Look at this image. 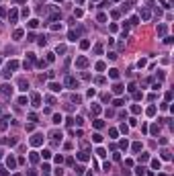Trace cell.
Segmentation results:
<instances>
[{"label": "cell", "mask_w": 174, "mask_h": 176, "mask_svg": "<svg viewBox=\"0 0 174 176\" xmlns=\"http://www.w3.org/2000/svg\"><path fill=\"white\" fill-rule=\"evenodd\" d=\"M80 47H82V49H88V47H90V41H80Z\"/></svg>", "instance_id": "4dcf8cb0"}, {"label": "cell", "mask_w": 174, "mask_h": 176, "mask_svg": "<svg viewBox=\"0 0 174 176\" xmlns=\"http://www.w3.org/2000/svg\"><path fill=\"white\" fill-rule=\"evenodd\" d=\"M94 2H96V0H94Z\"/></svg>", "instance_id": "816d5d0a"}, {"label": "cell", "mask_w": 174, "mask_h": 176, "mask_svg": "<svg viewBox=\"0 0 174 176\" xmlns=\"http://www.w3.org/2000/svg\"><path fill=\"white\" fill-rule=\"evenodd\" d=\"M31 100H33V107H39V104H41V96H39L37 92L33 94V96H31Z\"/></svg>", "instance_id": "8fae6325"}, {"label": "cell", "mask_w": 174, "mask_h": 176, "mask_svg": "<svg viewBox=\"0 0 174 176\" xmlns=\"http://www.w3.org/2000/svg\"><path fill=\"white\" fill-rule=\"evenodd\" d=\"M8 117H4V119H0V131H6V127H8Z\"/></svg>", "instance_id": "30bf717a"}, {"label": "cell", "mask_w": 174, "mask_h": 176, "mask_svg": "<svg viewBox=\"0 0 174 176\" xmlns=\"http://www.w3.org/2000/svg\"><path fill=\"white\" fill-rule=\"evenodd\" d=\"M131 113H133V115H139V113H141V107H139V104H133V107H131Z\"/></svg>", "instance_id": "d6986e66"}, {"label": "cell", "mask_w": 174, "mask_h": 176, "mask_svg": "<svg viewBox=\"0 0 174 176\" xmlns=\"http://www.w3.org/2000/svg\"><path fill=\"white\" fill-rule=\"evenodd\" d=\"M127 146H129V143H127V139H123V141L119 143V148H121V150H127Z\"/></svg>", "instance_id": "1f68e13d"}, {"label": "cell", "mask_w": 174, "mask_h": 176, "mask_svg": "<svg viewBox=\"0 0 174 176\" xmlns=\"http://www.w3.org/2000/svg\"><path fill=\"white\" fill-rule=\"evenodd\" d=\"M64 84H66L68 88H78V80H76L74 76H66V80H64Z\"/></svg>", "instance_id": "6da1fadb"}, {"label": "cell", "mask_w": 174, "mask_h": 176, "mask_svg": "<svg viewBox=\"0 0 174 176\" xmlns=\"http://www.w3.org/2000/svg\"><path fill=\"white\" fill-rule=\"evenodd\" d=\"M12 176H21V174H12Z\"/></svg>", "instance_id": "c3c4849f"}, {"label": "cell", "mask_w": 174, "mask_h": 176, "mask_svg": "<svg viewBox=\"0 0 174 176\" xmlns=\"http://www.w3.org/2000/svg\"><path fill=\"white\" fill-rule=\"evenodd\" d=\"M80 33H82V31H74V29H72L70 33H68V39H70V41H76L78 37H80Z\"/></svg>", "instance_id": "8992f818"}, {"label": "cell", "mask_w": 174, "mask_h": 176, "mask_svg": "<svg viewBox=\"0 0 174 176\" xmlns=\"http://www.w3.org/2000/svg\"><path fill=\"white\" fill-rule=\"evenodd\" d=\"M53 123L59 125V123H61V115H53Z\"/></svg>", "instance_id": "d6a6232c"}, {"label": "cell", "mask_w": 174, "mask_h": 176, "mask_svg": "<svg viewBox=\"0 0 174 176\" xmlns=\"http://www.w3.org/2000/svg\"><path fill=\"white\" fill-rule=\"evenodd\" d=\"M96 154H98V158H105V156H107V152H105L102 148H98V150H96Z\"/></svg>", "instance_id": "836d02e7"}, {"label": "cell", "mask_w": 174, "mask_h": 176, "mask_svg": "<svg viewBox=\"0 0 174 176\" xmlns=\"http://www.w3.org/2000/svg\"><path fill=\"white\" fill-rule=\"evenodd\" d=\"M6 166H8L10 170H14V166H17V160H14L12 156H8V158H6Z\"/></svg>", "instance_id": "52a82bcc"}, {"label": "cell", "mask_w": 174, "mask_h": 176, "mask_svg": "<svg viewBox=\"0 0 174 176\" xmlns=\"http://www.w3.org/2000/svg\"><path fill=\"white\" fill-rule=\"evenodd\" d=\"M43 143V135L41 133H35L33 137H31V146H41Z\"/></svg>", "instance_id": "7a4b0ae2"}, {"label": "cell", "mask_w": 174, "mask_h": 176, "mask_svg": "<svg viewBox=\"0 0 174 176\" xmlns=\"http://www.w3.org/2000/svg\"><path fill=\"white\" fill-rule=\"evenodd\" d=\"M27 174H29V176H37V172H35V170H29Z\"/></svg>", "instance_id": "7dc6e473"}, {"label": "cell", "mask_w": 174, "mask_h": 176, "mask_svg": "<svg viewBox=\"0 0 174 176\" xmlns=\"http://www.w3.org/2000/svg\"><path fill=\"white\" fill-rule=\"evenodd\" d=\"M92 141H94V143H100V141H102V135H100V133H94V135H92Z\"/></svg>", "instance_id": "ffe728a7"}, {"label": "cell", "mask_w": 174, "mask_h": 176, "mask_svg": "<svg viewBox=\"0 0 174 176\" xmlns=\"http://www.w3.org/2000/svg\"><path fill=\"white\" fill-rule=\"evenodd\" d=\"M0 156H2V150H0Z\"/></svg>", "instance_id": "681fc988"}, {"label": "cell", "mask_w": 174, "mask_h": 176, "mask_svg": "<svg viewBox=\"0 0 174 176\" xmlns=\"http://www.w3.org/2000/svg\"><path fill=\"white\" fill-rule=\"evenodd\" d=\"M57 2H59V0H57Z\"/></svg>", "instance_id": "db71d44e"}, {"label": "cell", "mask_w": 174, "mask_h": 176, "mask_svg": "<svg viewBox=\"0 0 174 176\" xmlns=\"http://www.w3.org/2000/svg\"><path fill=\"white\" fill-rule=\"evenodd\" d=\"M152 168H154V170H160V168H162L160 160H152Z\"/></svg>", "instance_id": "ac0fdd59"}, {"label": "cell", "mask_w": 174, "mask_h": 176, "mask_svg": "<svg viewBox=\"0 0 174 176\" xmlns=\"http://www.w3.org/2000/svg\"><path fill=\"white\" fill-rule=\"evenodd\" d=\"M53 59H55V53H47V59H45V61H49V63H51Z\"/></svg>", "instance_id": "74e56055"}, {"label": "cell", "mask_w": 174, "mask_h": 176, "mask_svg": "<svg viewBox=\"0 0 174 176\" xmlns=\"http://www.w3.org/2000/svg\"><path fill=\"white\" fill-rule=\"evenodd\" d=\"M96 70H98V72H102V70H105V63H102V61H98V63H96Z\"/></svg>", "instance_id": "ab89813d"}, {"label": "cell", "mask_w": 174, "mask_h": 176, "mask_svg": "<svg viewBox=\"0 0 174 176\" xmlns=\"http://www.w3.org/2000/svg\"><path fill=\"white\" fill-rule=\"evenodd\" d=\"M92 51H94V53H102V45H100V43H98V45H94V49H92Z\"/></svg>", "instance_id": "83f0119b"}, {"label": "cell", "mask_w": 174, "mask_h": 176, "mask_svg": "<svg viewBox=\"0 0 174 176\" xmlns=\"http://www.w3.org/2000/svg\"><path fill=\"white\" fill-rule=\"evenodd\" d=\"M78 160L80 162H88V152H78Z\"/></svg>", "instance_id": "7c38bea8"}, {"label": "cell", "mask_w": 174, "mask_h": 176, "mask_svg": "<svg viewBox=\"0 0 174 176\" xmlns=\"http://www.w3.org/2000/svg\"><path fill=\"white\" fill-rule=\"evenodd\" d=\"M98 113H100V107L98 104H92L90 107V115H98Z\"/></svg>", "instance_id": "9a60e30c"}, {"label": "cell", "mask_w": 174, "mask_h": 176, "mask_svg": "<svg viewBox=\"0 0 174 176\" xmlns=\"http://www.w3.org/2000/svg\"><path fill=\"white\" fill-rule=\"evenodd\" d=\"M113 92H115V94H121V92H123V84H119V82H117V84L113 86Z\"/></svg>", "instance_id": "2e32d148"}, {"label": "cell", "mask_w": 174, "mask_h": 176, "mask_svg": "<svg viewBox=\"0 0 174 176\" xmlns=\"http://www.w3.org/2000/svg\"><path fill=\"white\" fill-rule=\"evenodd\" d=\"M12 37H14V39H21V37H23V31H21V29H17V31H14V35H12Z\"/></svg>", "instance_id": "4316f807"}, {"label": "cell", "mask_w": 174, "mask_h": 176, "mask_svg": "<svg viewBox=\"0 0 174 176\" xmlns=\"http://www.w3.org/2000/svg\"><path fill=\"white\" fill-rule=\"evenodd\" d=\"M29 27H31V29H35V27H39V21H37V19H31V21H29Z\"/></svg>", "instance_id": "603a6c76"}, {"label": "cell", "mask_w": 174, "mask_h": 176, "mask_svg": "<svg viewBox=\"0 0 174 176\" xmlns=\"http://www.w3.org/2000/svg\"><path fill=\"white\" fill-rule=\"evenodd\" d=\"M43 158L49 160V158H51V152H49V150H43Z\"/></svg>", "instance_id": "8d00e7d4"}, {"label": "cell", "mask_w": 174, "mask_h": 176, "mask_svg": "<svg viewBox=\"0 0 174 176\" xmlns=\"http://www.w3.org/2000/svg\"><path fill=\"white\" fill-rule=\"evenodd\" d=\"M29 160H31V162H33V164H37V162H39V154H37V152H31Z\"/></svg>", "instance_id": "5bb4252c"}, {"label": "cell", "mask_w": 174, "mask_h": 176, "mask_svg": "<svg viewBox=\"0 0 174 176\" xmlns=\"http://www.w3.org/2000/svg\"><path fill=\"white\" fill-rule=\"evenodd\" d=\"M27 41H35V33H29L27 35Z\"/></svg>", "instance_id": "b9f144b4"}, {"label": "cell", "mask_w": 174, "mask_h": 176, "mask_svg": "<svg viewBox=\"0 0 174 176\" xmlns=\"http://www.w3.org/2000/svg\"><path fill=\"white\" fill-rule=\"evenodd\" d=\"M55 176H64V172H61V168H57V170H55Z\"/></svg>", "instance_id": "bcb514c9"}, {"label": "cell", "mask_w": 174, "mask_h": 176, "mask_svg": "<svg viewBox=\"0 0 174 176\" xmlns=\"http://www.w3.org/2000/svg\"><path fill=\"white\" fill-rule=\"evenodd\" d=\"M135 174H137V176H144V174H146V168H144V166H137V168H135Z\"/></svg>", "instance_id": "44dd1931"}, {"label": "cell", "mask_w": 174, "mask_h": 176, "mask_svg": "<svg viewBox=\"0 0 174 176\" xmlns=\"http://www.w3.org/2000/svg\"><path fill=\"white\" fill-rule=\"evenodd\" d=\"M8 19H10V23L14 25V23H17V19H19V12H17V10H10V12H8Z\"/></svg>", "instance_id": "9c48e42d"}, {"label": "cell", "mask_w": 174, "mask_h": 176, "mask_svg": "<svg viewBox=\"0 0 174 176\" xmlns=\"http://www.w3.org/2000/svg\"><path fill=\"white\" fill-rule=\"evenodd\" d=\"M109 135H111V137L115 139V137H117V129H111V131H109Z\"/></svg>", "instance_id": "7bdbcfd3"}, {"label": "cell", "mask_w": 174, "mask_h": 176, "mask_svg": "<svg viewBox=\"0 0 174 176\" xmlns=\"http://www.w3.org/2000/svg\"><path fill=\"white\" fill-rule=\"evenodd\" d=\"M131 150H133L135 154H137V152H141V143H139V141H135L133 146H131Z\"/></svg>", "instance_id": "7402d4cb"}, {"label": "cell", "mask_w": 174, "mask_h": 176, "mask_svg": "<svg viewBox=\"0 0 174 176\" xmlns=\"http://www.w3.org/2000/svg\"><path fill=\"white\" fill-rule=\"evenodd\" d=\"M158 131H160V125H152V133L158 135Z\"/></svg>", "instance_id": "d590c367"}, {"label": "cell", "mask_w": 174, "mask_h": 176, "mask_svg": "<svg viewBox=\"0 0 174 176\" xmlns=\"http://www.w3.org/2000/svg\"><path fill=\"white\" fill-rule=\"evenodd\" d=\"M150 2H152V0H150Z\"/></svg>", "instance_id": "f5cc1de1"}, {"label": "cell", "mask_w": 174, "mask_h": 176, "mask_svg": "<svg viewBox=\"0 0 174 176\" xmlns=\"http://www.w3.org/2000/svg\"><path fill=\"white\" fill-rule=\"evenodd\" d=\"M49 90H51V92H59V90H61V86H59L57 82H49Z\"/></svg>", "instance_id": "4fadbf2b"}, {"label": "cell", "mask_w": 174, "mask_h": 176, "mask_svg": "<svg viewBox=\"0 0 174 176\" xmlns=\"http://www.w3.org/2000/svg\"><path fill=\"white\" fill-rule=\"evenodd\" d=\"M0 94H2V96H8V94H12V86L2 84V86H0Z\"/></svg>", "instance_id": "3957f363"}, {"label": "cell", "mask_w": 174, "mask_h": 176, "mask_svg": "<svg viewBox=\"0 0 174 176\" xmlns=\"http://www.w3.org/2000/svg\"><path fill=\"white\" fill-rule=\"evenodd\" d=\"M162 158H164V160H170V152H168V150H162Z\"/></svg>", "instance_id": "e575fe53"}, {"label": "cell", "mask_w": 174, "mask_h": 176, "mask_svg": "<svg viewBox=\"0 0 174 176\" xmlns=\"http://www.w3.org/2000/svg\"><path fill=\"white\" fill-rule=\"evenodd\" d=\"M146 113H148V115H150V117H154V115H156V107H150V109H148V111H146Z\"/></svg>", "instance_id": "f546056e"}, {"label": "cell", "mask_w": 174, "mask_h": 176, "mask_svg": "<svg viewBox=\"0 0 174 176\" xmlns=\"http://www.w3.org/2000/svg\"><path fill=\"white\" fill-rule=\"evenodd\" d=\"M27 88H29V82H27L25 78H21V80H19V90H23V92H25Z\"/></svg>", "instance_id": "ba28073f"}, {"label": "cell", "mask_w": 174, "mask_h": 176, "mask_svg": "<svg viewBox=\"0 0 174 176\" xmlns=\"http://www.w3.org/2000/svg\"><path fill=\"white\" fill-rule=\"evenodd\" d=\"M84 172V166H76V174H82Z\"/></svg>", "instance_id": "ee69618b"}, {"label": "cell", "mask_w": 174, "mask_h": 176, "mask_svg": "<svg viewBox=\"0 0 174 176\" xmlns=\"http://www.w3.org/2000/svg\"><path fill=\"white\" fill-rule=\"evenodd\" d=\"M19 104H27V96H21L19 98Z\"/></svg>", "instance_id": "f6af8a7d"}, {"label": "cell", "mask_w": 174, "mask_h": 176, "mask_svg": "<svg viewBox=\"0 0 174 176\" xmlns=\"http://www.w3.org/2000/svg\"><path fill=\"white\" fill-rule=\"evenodd\" d=\"M158 35H166V25H160V27H158Z\"/></svg>", "instance_id": "cb8c5ba5"}, {"label": "cell", "mask_w": 174, "mask_h": 176, "mask_svg": "<svg viewBox=\"0 0 174 176\" xmlns=\"http://www.w3.org/2000/svg\"><path fill=\"white\" fill-rule=\"evenodd\" d=\"M0 113H2V109H0Z\"/></svg>", "instance_id": "f907efd6"}, {"label": "cell", "mask_w": 174, "mask_h": 176, "mask_svg": "<svg viewBox=\"0 0 174 176\" xmlns=\"http://www.w3.org/2000/svg\"><path fill=\"white\" fill-rule=\"evenodd\" d=\"M14 143H17V139H14V137H10V139H6V146H14Z\"/></svg>", "instance_id": "f35d334b"}, {"label": "cell", "mask_w": 174, "mask_h": 176, "mask_svg": "<svg viewBox=\"0 0 174 176\" xmlns=\"http://www.w3.org/2000/svg\"><path fill=\"white\" fill-rule=\"evenodd\" d=\"M123 102H125L123 98H117V100H115V107H123Z\"/></svg>", "instance_id": "60d3db41"}, {"label": "cell", "mask_w": 174, "mask_h": 176, "mask_svg": "<svg viewBox=\"0 0 174 176\" xmlns=\"http://www.w3.org/2000/svg\"><path fill=\"white\" fill-rule=\"evenodd\" d=\"M119 129L125 133V135H127V131H129V125H125V123H121V127H119Z\"/></svg>", "instance_id": "484cf974"}, {"label": "cell", "mask_w": 174, "mask_h": 176, "mask_svg": "<svg viewBox=\"0 0 174 176\" xmlns=\"http://www.w3.org/2000/svg\"><path fill=\"white\" fill-rule=\"evenodd\" d=\"M139 17L144 19V21H150V19H152V12H150V8H141V10H139Z\"/></svg>", "instance_id": "277c9868"}, {"label": "cell", "mask_w": 174, "mask_h": 176, "mask_svg": "<svg viewBox=\"0 0 174 176\" xmlns=\"http://www.w3.org/2000/svg\"><path fill=\"white\" fill-rule=\"evenodd\" d=\"M109 76L113 78V80H117V78H119V70H115V68H113V70H109Z\"/></svg>", "instance_id": "e0dca14e"}, {"label": "cell", "mask_w": 174, "mask_h": 176, "mask_svg": "<svg viewBox=\"0 0 174 176\" xmlns=\"http://www.w3.org/2000/svg\"><path fill=\"white\" fill-rule=\"evenodd\" d=\"M148 160H150V154H141L139 156V162H148Z\"/></svg>", "instance_id": "f1b7e54d"}, {"label": "cell", "mask_w": 174, "mask_h": 176, "mask_svg": "<svg viewBox=\"0 0 174 176\" xmlns=\"http://www.w3.org/2000/svg\"><path fill=\"white\" fill-rule=\"evenodd\" d=\"M92 123H94V127H96V129H100V127H102V125H105V123H102V121H100V119H94V121H92Z\"/></svg>", "instance_id": "d4e9b609"}, {"label": "cell", "mask_w": 174, "mask_h": 176, "mask_svg": "<svg viewBox=\"0 0 174 176\" xmlns=\"http://www.w3.org/2000/svg\"><path fill=\"white\" fill-rule=\"evenodd\" d=\"M86 66H88V59H86V57H78V59H76V68L82 70V68H86Z\"/></svg>", "instance_id": "5b68a950"}]
</instances>
